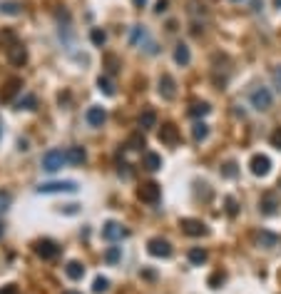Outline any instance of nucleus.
Here are the masks:
<instances>
[{
	"mask_svg": "<svg viewBox=\"0 0 281 294\" xmlns=\"http://www.w3.org/2000/svg\"><path fill=\"white\" fill-rule=\"evenodd\" d=\"M130 45H132V48H140V50L149 53V55H157V53H159L157 43L149 38L147 28H142V25H132V30H130Z\"/></svg>",
	"mask_w": 281,
	"mask_h": 294,
	"instance_id": "f257e3e1",
	"label": "nucleus"
},
{
	"mask_svg": "<svg viewBox=\"0 0 281 294\" xmlns=\"http://www.w3.org/2000/svg\"><path fill=\"white\" fill-rule=\"evenodd\" d=\"M40 165H43L45 172H57V170H62V167L70 165V162H67V155H65L62 150H50V152L43 155Z\"/></svg>",
	"mask_w": 281,
	"mask_h": 294,
	"instance_id": "f03ea898",
	"label": "nucleus"
},
{
	"mask_svg": "<svg viewBox=\"0 0 281 294\" xmlns=\"http://www.w3.org/2000/svg\"><path fill=\"white\" fill-rule=\"evenodd\" d=\"M40 195H60V192H77V182L62 179V182H45L37 187Z\"/></svg>",
	"mask_w": 281,
	"mask_h": 294,
	"instance_id": "7ed1b4c3",
	"label": "nucleus"
},
{
	"mask_svg": "<svg viewBox=\"0 0 281 294\" xmlns=\"http://www.w3.org/2000/svg\"><path fill=\"white\" fill-rule=\"evenodd\" d=\"M249 102H252L254 110L266 113V110L271 107V92L266 88H254L252 92H249Z\"/></svg>",
	"mask_w": 281,
	"mask_h": 294,
	"instance_id": "20e7f679",
	"label": "nucleus"
},
{
	"mask_svg": "<svg viewBox=\"0 0 281 294\" xmlns=\"http://www.w3.org/2000/svg\"><path fill=\"white\" fill-rule=\"evenodd\" d=\"M281 207V195L279 192H264L261 195V200H259V209H261V214H266V217H271V214H276Z\"/></svg>",
	"mask_w": 281,
	"mask_h": 294,
	"instance_id": "39448f33",
	"label": "nucleus"
},
{
	"mask_svg": "<svg viewBox=\"0 0 281 294\" xmlns=\"http://www.w3.org/2000/svg\"><path fill=\"white\" fill-rule=\"evenodd\" d=\"M147 252H149L152 257L167 260V257H172V244H169L167 239H162V237H152V239L147 242Z\"/></svg>",
	"mask_w": 281,
	"mask_h": 294,
	"instance_id": "423d86ee",
	"label": "nucleus"
},
{
	"mask_svg": "<svg viewBox=\"0 0 281 294\" xmlns=\"http://www.w3.org/2000/svg\"><path fill=\"white\" fill-rule=\"evenodd\" d=\"M179 227H182V232L189 237H204L207 235V225L202 222V219H194V217H184V219H179Z\"/></svg>",
	"mask_w": 281,
	"mask_h": 294,
	"instance_id": "0eeeda50",
	"label": "nucleus"
},
{
	"mask_svg": "<svg viewBox=\"0 0 281 294\" xmlns=\"http://www.w3.org/2000/svg\"><path fill=\"white\" fill-rule=\"evenodd\" d=\"M137 195H140L142 202H147V205H157L159 197H162V187H159L157 182H147V185H142L140 187Z\"/></svg>",
	"mask_w": 281,
	"mask_h": 294,
	"instance_id": "6e6552de",
	"label": "nucleus"
},
{
	"mask_svg": "<svg viewBox=\"0 0 281 294\" xmlns=\"http://www.w3.org/2000/svg\"><path fill=\"white\" fill-rule=\"evenodd\" d=\"M35 254L40 260H55L57 254H60V247H57L53 239H37L35 242Z\"/></svg>",
	"mask_w": 281,
	"mask_h": 294,
	"instance_id": "1a4fd4ad",
	"label": "nucleus"
},
{
	"mask_svg": "<svg viewBox=\"0 0 281 294\" xmlns=\"http://www.w3.org/2000/svg\"><path fill=\"white\" fill-rule=\"evenodd\" d=\"M157 90H159L162 100H174V97H177V83H174V78H172L169 72L159 75V80H157Z\"/></svg>",
	"mask_w": 281,
	"mask_h": 294,
	"instance_id": "9d476101",
	"label": "nucleus"
},
{
	"mask_svg": "<svg viewBox=\"0 0 281 294\" xmlns=\"http://www.w3.org/2000/svg\"><path fill=\"white\" fill-rule=\"evenodd\" d=\"M130 235L119 222H114V219H110V222H105V227H102V237L107 239V242H119V239H125V237Z\"/></svg>",
	"mask_w": 281,
	"mask_h": 294,
	"instance_id": "9b49d317",
	"label": "nucleus"
},
{
	"mask_svg": "<svg viewBox=\"0 0 281 294\" xmlns=\"http://www.w3.org/2000/svg\"><path fill=\"white\" fill-rule=\"evenodd\" d=\"M249 170H252L254 177L269 175V170H271V160H269L266 155H254L252 160H249Z\"/></svg>",
	"mask_w": 281,
	"mask_h": 294,
	"instance_id": "f8f14e48",
	"label": "nucleus"
},
{
	"mask_svg": "<svg viewBox=\"0 0 281 294\" xmlns=\"http://www.w3.org/2000/svg\"><path fill=\"white\" fill-rule=\"evenodd\" d=\"M254 242H256V247H259V249H274V247H279L281 237L274 235V232L261 230V232H256V235H254Z\"/></svg>",
	"mask_w": 281,
	"mask_h": 294,
	"instance_id": "ddd939ff",
	"label": "nucleus"
},
{
	"mask_svg": "<svg viewBox=\"0 0 281 294\" xmlns=\"http://www.w3.org/2000/svg\"><path fill=\"white\" fill-rule=\"evenodd\" d=\"M85 120H87V125H90V127H102V125H105V120H107V110H105V107H100V105H92V107L85 113Z\"/></svg>",
	"mask_w": 281,
	"mask_h": 294,
	"instance_id": "4468645a",
	"label": "nucleus"
},
{
	"mask_svg": "<svg viewBox=\"0 0 281 294\" xmlns=\"http://www.w3.org/2000/svg\"><path fill=\"white\" fill-rule=\"evenodd\" d=\"M8 60H10L13 65L23 67V65L28 62V50H25V45H20V43L10 45V48H8Z\"/></svg>",
	"mask_w": 281,
	"mask_h": 294,
	"instance_id": "2eb2a0df",
	"label": "nucleus"
},
{
	"mask_svg": "<svg viewBox=\"0 0 281 294\" xmlns=\"http://www.w3.org/2000/svg\"><path fill=\"white\" fill-rule=\"evenodd\" d=\"M159 142H165V145H177L179 142V130L172 125V122H167V125H162L159 127Z\"/></svg>",
	"mask_w": 281,
	"mask_h": 294,
	"instance_id": "dca6fc26",
	"label": "nucleus"
},
{
	"mask_svg": "<svg viewBox=\"0 0 281 294\" xmlns=\"http://www.w3.org/2000/svg\"><path fill=\"white\" fill-rule=\"evenodd\" d=\"M20 88H23V80H20V78H10V80L3 85L0 97H3V100H13V97H15V92H18Z\"/></svg>",
	"mask_w": 281,
	"mask_h": 294,
	"instance_id": "f3484780",
	"label": "nucleus"
},
{
	"mask_svg": "<svg viewBox=\"0 0 281 294\" xmlns=\"http://www.w3.org/2000/svg\"><path fill=\"white\" fill-rule=\"evenodd\" d=\"M142 167L149 170V172H157V170H162V157L154 155V152H144V157H142Z\"/></svg>",
	"mask_w": 281,
	"mask_h": 294,
	"instance_id": "a211bd4d",
	"label": "nucleus"
},
{
	"mask_svg": "<svg viewBox=\"0 0 281 294\" xmlns=\"http://www.w3.org/2000/svg\"><path fill=\"white\" fill-rule=\"evenodd\" d=\"M65 155H67V162H70V165H83L85 160H87L85 147H67Z\"/></svg>",
	"mask_w": 281,
	"mask_h": 294,
	"instance_id": "6ab92c4d",
	"label": "nucleus"
},
{
	"mask_svg": "<svg viewBox=\"0 0 281 294\" xmlns=\"http://www.w3.org/2000/svg\"><path fill=\"white\" fill-rule=\"evenodd\" d=\"M65 274H67L70 279H75V282H77V279H83V277H85V267L80 265L77 260H72V262H67V267H65Z\"/></svg>",
	"mask_w": 281,
	"mask_h": 294,
	"instance_id": "aec40b11",
	"label": "nucleus"
},
{
	"mask_svg": "<svg viewBox=\"0 0 281 294\" xmlns=\"http://www.w3.org/2000/svg\"><path fill=\"white\" fill-rule=\"evenodd\" d=\"M189 60H192L189 48H187L184 43H179V45L174 48V62H177V65H189Z\"/></svg>",
	"mask_w": 281,
	"mask_h": 294,
	"instance_id": "412c9836",
	"label": "nucleus"
},
{
	"mask_svg": "<svg viewBox=\"0 0 281 294\" xmlns=\"http://www.w3.org/2000/svg\"><path fill=\"white\" fill-rule=\"evenodd\" d=\"M192 137H194V142H204L209 137V125L207 122H194L192 125Z\"/></svg>",
	"mask_w": 281,
	"mask_h": 294,
	"instance_id": "4be33fe9",
	"label": "nucleus"
},
{
	"mask_svg": "<svg viewBox=\"0 0 281 294\" xmlns=\"http://www.w3.org/2000/svg\"><path fill=\"white\" fill-rule=\"evenodd\" d=\"M18 110H35L37 107V97L35 95H30V92H25V95H20L18 97Z\"/></svg>",
	"mask_w": 281,
	"mask_h": 294,
	"instance_id": "5701e85b",
	"label": "nucleus"
},
{
	"mask_svg": "<svg viewBox=\"0 0 281 294\" xmlns=\"http://www.w3.org/2000/svg\"><path fill=\"white\" fill-rule=\"evenodd\" d=\"M209 260V254H207V249H202V247H194V249H189V262L192 265L202 267L204 262Z\"/></svg>",
	"mask_w": 281,
	"mask_h": 294,
	"instance_id": "b1692460",
	"label": "nucleus"
},
{
	"mask_svg": "<svg viewBox=\"0 0 281 294\" xmlns=\"http://www.w3.org/2000/svg\"><path fill=\"white\" fill-rule=\"evenodd\" d=\"M157 125V113L154 110H144L140 115V127L142 130H149V127H154Z\"/></svg>",
	"mask_w": 281,
	"mask_h": 294,
	"instance_id": "393cba45",
	"label": "nucleus"
},
{
	"mask_svg": "<svg viewBox=\"0 0 281 294\" xmlns=\"http://www.w3.org/2000/svg\"><path fill=\"white\" fill-rule=\"evenodd\" d=\"M97 90H100L102 95L112 97V95H114V85H112V80H110V78H105V75H100V78H97Z\"/></svg>",
	"mask_w": 281,
	"mask_h": 294,
	"instance_id": "a878e982",
	"label": "nucleus"
},
{
	"mask_svg": "<svg viewBox=\"0 0 281 294\" xmlns=\"http://www.w3.org/2000/svg\"><path fill=\"white\" fill-rule=\"evenodd\" d=\"M209 113H212L209 102H192V107H189V115H192V118H204V115H209Z\"/></svg>",
	"mask_w": 281,
	"mask_h": 294,
	"instance_id": "bb28decb",
	"label": "nucleus"
},
{
	"mask_svg": "<svg viewBox=\"0 0 281 294\" xmlns=\"http://www.w3.org/2000/svg\"><path fill=\"white\" fill-rule=\"evenodd\" d=\"M90 40H92V45L102 48V45L107 43V32H105L102 28H92V30H90Z\"/></svg>",
	"mask_w": 281,
	"mask_h": 294,
	"instance_id": "cd10ccee",
	"label": "nucleus"
},
{
	"mask_svg": "<svg viewBox=\"0 0 281 294\" xmlns=\"http://www.w3.org/2000/svg\"><path fill=\"white\" fill-rule=\"evenodd\" d=\"M0 13H5V15H20V3H15V0L0 3Z\"/></svg>",
	"mask_w": 281,
	"mask_h": 294,
	"instance_id": "c85d7f7f",
	"label": "nucleus"
},
{
	"mask_svg": "<svg viewBox=\"0 0 281 294\" xmlns=\"http://www.w3.org/2000/svg\"><path fill=\"white\" fill-rule=\"evenodd\" d=\"M110 289V279L107 277H95V282H92V292L95 294H102Z\"/></svg>",
	"mask_w": 281,
	"mask_h": 294,
	"instance_id": "c756f323",
	"label": "nucleus"
},
{
	"mask_svg": "<svg viewBox=\"0 0 281 294\" xmlns=\"http://www.w3.org/2000/svg\"><path fill=\"white\" fill-rule=\"evenodd\" d=\"M144 145H147V142H144V135H142V132L130 135V140H127V147H130V150H142Z\"/></svg>",
	"mask_w": 281,
	"mask_h": 294,
	"instance_id": "7c9ffc66",
	"label": "nucleus"
},
{
	"mask_svg": "<svg viewBox=\"0 0 281 294\" xmlns=\"http://www.w3.org/2000/svg\"><path fill=\"white\" fill-rule=\"evenodd\" d=\"M105 260H107L110 265H117V262L122 260V247H110L107 254H105Z\"/></svg>",
	"mask_w": 281,
	"mask_h": 294,
	"instance_id": "2f4dec72",
	"label": "nucleus"
},
{
	"mask_svg": "<svg viewBox=\"0 0 281 294\" xmlns=\"http://www.w3.org/2000/svg\"><path fill=\"white\" fill-rule=\"evenodd\" d=\"M10 200H13V197H10V192H3V190H0V214H5V212H8Z\"/></svg>",
	"mask_w": 281,
	"mask_h": 294,
	"instance_id": "473e14b6",
	"label": "nucleus"
},
{
	"mask_svg": "<svg viewBox=\"0 0 281 294\" xmlns=\"http://www.w3.org/2000/svg\"><path fill=\"white\" fill-rule=\"evenodd\" d=\"M236 212H239L236 200H234V197H226V214H229V217H236Z\"/></svg>",
	"mask_w": 281,
	"mask_h": 294,
	"instance_id": "72a5a7b5",
	"label": "nucleus"
},
{
	"mask_svg": "<svg viewBox=\"0 0 281 294\" xmlns=\"http://www.w3.org/2000/svg\"><path fill=\"white\" fill-rule=\"evenodd\" d=\"M222 175L229 177V179H231V177H236V162H226L224 167H222Z\"/></svg>",
	"mask_w": 281,
	"mask_h": 294,
	"instance_id": "f704fd0d",
	"label": "nucleus"
},
{
	"mask_svg": "<svg viewBox=\"0 0 281 294\" xmlns=\"http://www.w3.org/2000/svg\"><path fill=\"white\" fill-rule=\"evenodd\" d=\"M222 282H224V272H214V274L209 277V287H214V289H217Z\"/></svg>",
	"mask_w": 281,
	"mask_h": 294,
	"instance_id": "c9c22d12",
	"label": "nucleus"
},
{
	"mask_svg": "<svg viewBox=\"0 0 281 294\" xmlns=\"http://www.w3.org/2000/svg\"><path fill=\"white\" fill-rule=\"evenodd\" d=\"M271 80H274V88L279 90V95H281V65H276V67H274V72H271Z\"/></svg>",
	"mask_w": 281,
	"mask_h": 294,
	"instance_id": "e433bc0d",
	"label": "nucleus"
},
{
	"mask_svg": "<svg viewBox=\"0 0 281 294\" xmlns=\"http://www.w3.org/2000/svg\"><path fill=\"white\" fill-rule=\"evenodd\" d=\"M105 65H107V70H110V72H117V67H119V60L114 58V55H107V58H105Z\"/></svg>",
	"mask_w": 281,
	"mask_h": 294,
	"instance_id": "4c0bfd02",
	"label": "nucleus"
},
{
	"mask_svg": "<svg viewBox=\"0 0 281 294\" xmlns=\"http://www.w3.org/2000/svg\"><path fill=\"white\" fill-rule=\"evenodd\" d=\"M167 8H169V0H157L154 13H157V15H162V13H167Z\"/></svg>",
	"mask_w": 281,
	"mask_h": 294,
	"instance_id": "58836bf2",
	"label": "nucleus"
},
{
	"mask_svg": "<svg viewBox=\"0 0 281 294\" xmlns=\"http://www.w3.org/2000/svg\"><path fill=\"white\" fill-rule=\"evenodd\" d=\"M271 145L276 147V150H281V127H279V130H274V132H271Z\"/></svg>",
	"mask_w": 281,
	"mask_h": 294,
	"instance_id": "ea45409f",
	"label": "nucleus"
},
{
	"mask_svg": "<svg viewBox=\"0 0 281 294\" xmlns=\"http://www.w3.org/2000/svg\"><path fill=\"white\" fill-rule=\"evenodd\" d=\"M132 3H135V8H144L147 5V0H132Z\"/></svg>",
	"mask_w": 281,
	"mask_h": 294,
	"instance_id": "a19ab883",
	"label": "nucleus"
},
{
	"mask_svg": "<svg viewBox=\"0 0 281 294\" xmlns=\"http://www.w3.org/2000/svg\"><path fill=\"white\" fill-rule=\"evenodd\" d=\"M0 294H15V287H13V284H10V287H8V289H5V292H0Z\"/></svg>",
	"mask_w": 281,
	"mask_h": 294,
	"instance_id": "79ce46f5",
	"label": "nucleus"
},
{
	"mask_svg": "<svg viewBox=\"0 0 281 294\" xmlns=\"http://www.w3.org/2000/svg\"><path fill=\"white\" fill-rule=\"evenodd\" d=\"M62 294H80V292H75V289H67V292H62Z\"/></svg>",
	"mask_w": 281,
	"mask_h": 294,
	"instance_id": "37998d69",
	"label": "nucleus"
},
{
	"mask_svg": "<svg viewBox=\"0 0 281 294\" xmlns=\"http://www.w3.org/2000/svg\"><path fill=\"white\" fill-rule=\"evenodd\" d=\"M274 8H281V0H274Z\"/></svg>",
	"mask_w": 281,
	"mask_h": 294,
	"instance_id": "c03bdc74",
	"label": "nucleus"
},
{
	"mask_svg": "<svg viewBox=\"0 0 281 294\" xmlns=\"http://www.w3.org/2000/svg\"><path fill=\"white\" fill-rule=\"evenodd\" d=\"M3 232H5V227H3V225H0V237H3Z\"/></svg>",
	"mask_w": 281,
	"mask_h": 294,
	"instance_id": "a18cd8bd",
	"label": "nucleus"
},
{
	"mask_svg": "<svg viewBox=\"0 0 281 294\" xmlns=\"http://www.w3.org/2000/svg\"><path fill=\"white\" fill-rule=\"evenodd\" d=\"M279 187H281V177H279Z\"/></svg>",
	"mask_w": 281,
	"mask_h": 294,
	"instance_id": "49530a36",
	"label": "nucleus"
},
{
	"mask_svg": "<svg viewBox=\"0 0 281 294\" xmlns=\"http://www.w3.org/2000/svg\"><path fill=\"white\" fill-rule=\"evenodd\" d=\"M231 3H239V0H231Z\"/></svg>",
	"mask_w": 281,
	"mask_h": 294,
	"instance_id": "de8ad7c7",
	"label": "nucleus"
}]
</instances>
